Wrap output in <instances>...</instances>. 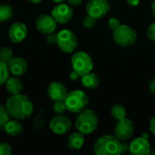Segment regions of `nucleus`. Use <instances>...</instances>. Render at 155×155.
Here are the masks:
<instances>
[{
    "instance_id": "f257e3e1",
    "label": "nucleus",
    "mask_w": 155,
    "mask_h": 155,
    "mask_svg": "<svg viewBox=\"0 0 155 155\" xmlns=\"http://www.w3.org/2000/svg\"><path fill=\"white\" fill-rule=\"evenodd\" d=\"M5 107L11 117L19 121L29 118L34 111L33 103L25 94H18L10 95L5 102Z\"/></svg>"
},
{
    "instance_id": "f03ea898",
    "label": "nucleus",
    "mask_w": 155,
    "mask_h": 155,
    "mask_svg": "<svg viewBox=\"0 0 155 155\" xmlns=\"http://www.w3.org/2000/svg\"><path fill=\"white\" fill-rule=\"evenodd\" d=\"M94 151L97 155L121 154V143L114 136L104 135L95 142Z\"/></svg>"
},
{
    "instance_id": "7ed1b4c3",
    "label": "nucleus",
    "mask_w": 155,
    "mask_h": 155,
    "mask_svg": "<svg viewBox=\"0 0 155 155\" xmlns=\"http://www.w3.org/2000/svg\"><path fill=\"white\" fill-rule=\"evenodd\" d=\"M98 125V116L91 109L80 112L75 119V127L84 134H90L95 131Z\"/></svg>"
},
{
    "instance_id": "20e7f679",
    "label": "nucleus",
    "mask_w": 155,
    "mask_h": 155,
    "mask_svg": "<svg viewBox=\"0 0 155 155\" xmlns=\"http://www.w3.org/2000/svg\"><path fill=\"white\" fill-rule=\"evenodd\" d=\"M66 109L74 114H79L84 110L88 104L89 99L87 94L80 90H74L68 93L64 100Z\"/></svg>"
},
{
    "instance_id": "39448f33",
    "label": "nucleus",
    "mask_w": 155,
    "mask_h": 155,
    "mask_svg": "<svg viewBox=\"0 0 155 155\" xmlns=\"http://www.w3.org/2000/svg\"><path fill=\"white\" fill-rule=\"evenodd\" d=\"M114 40L122 47L132 46L137 39L135 31L127 25H120L115 30H114Z\"/></svg>"
},
{
    "instance_id": "423d86ee",
    "label": "nucleus",
    "mask_w": 155,
    "mask_h": 155,
    "mask_svg": "<svg viewBox=\"0 0 155 155\" xmlns=\"http://www.w3.org/2000/svg\"><path fill=\"white\" fill-rule=\"evenodd\" d=\"M71 64L73 69L80 75H84L90 73L94 67L92 57L85 52L79 51L73 54L71 58Z\"/></svg>"
},
{
    "instance_id": "0eeeda50",
    "label": "nucleus",
    "mask_w": 155,
    "mask_h": 155,
    "mask_svg": "<svg viewBox=\"0 0 155 155\" xmlns=\"http://www.w3.org/2000/svg\"><path fill=\"white\" fill-rule=\"evenodd\" d=\"M56 44L63 52L71 54L77 47V39L71 30L63 29L57 34Z\"/></svg>"
},
{
    "instance_id": "6e6552de",
    "label": "nucleus",
    "mask_w": 155,
    "mask_h": 155,
    "mask_svg": "<svg viewBox=\"0 0 155 155\" xmlns=\"http://www.w3.org/2000/svg\"><path fill=\"white\" fill-rule=\"evenodd\" d=\"M110 10L108 0H89L86 5L87 15L99 19L104 16Z\"/></svg>"
},
{
    "instance_id": "1a4fd4ad",
    "label": "nucleus",
    "mask_w": 155,
    "mask_h": 155,
    "mask_svg": "<svg viewBox=\"0 0 155 155\" xmlns=\"http://www.w3.org/2000/svg\"><path fill=\"white\" fill-rule=\"evenodd\" d=\"M49 127L54 134L57 135H63L70 131L72 127V123L67 116L58 114L52 118L49 124Z\"/></svg>"
},
{
    "instance_id": "9d476101",
    "label": "nucleus",
    "mask_w": 155,
    "mask_h": 155,
    "mask_svg": "<svg viewBox=\"0 0 155 155\" xmlns=\"http://www.w3.org/2000/svg\"><path fill=\"white\" fill-rule=\"evenodd\" d=\"M51 15L54 17L56 23L65 24L72 19L74 15V10L69 5L60 3L53 8Z\"/></svg>"
},
{
    "instance_id": "9b49d317",
    "label": "nucleus",
    "mask_w": 155,
    "mask_h": 155,
    "mask_svg": "<svg viewBox=\"0 0 155 155\" xmlns=\"http://www.w3.org/2000/svg\"><path fill=\"white\" fill-rule=\"evenodd\" d=\"M134 131V124L131 120L126 117L117 121V124L114 127L115 137L119 140H127L129 139Z\"/></svg>"
},
{
    "instance_id": "f8f14e48",
    "label": "nucleus",
    "mask_w": 155,
    "mask_h": 155,
    "mask_svg": "<svg viewBox=\"0 0 155 155\" xmlns=\"http://www.w3.org/2000/svg\"><path fill=\"white\" fill-rule=\"evenodd\" d=\"M56 21L52 15L45 14L40 15L35 20L36 29L44 35L54 33L56 29Z\"/></svg>"
},
{
    "instance_id": "ddd939ff",
    "label": "nucleus",
    "mask_w": 155,
    "mask_h": 155,
    "mask_svg": "<svg viewBox=\"0 0 155 155\" xmlns=\"http://www.w3.org/2000/svg\"><path fill=\"white\" fill-rule=\"evenodd\" d=\"M27 35V27L22 22H15L14 23L9 30H8V36L11 42L18 44L23 42Z\"/></svg>"
},
{
    "instance_id": "4468645a",
    "label": "nucleus",
    "mask_w": 155,
    "mask_h": 155,
    "mask_svg": "<svg viewBox=\"0 0 155 155\" xmlns=\"http://www.w3.org/2000/svg\"><path fill=\"white\" fill-rule=\"evenodd\" d=\"M129 152L133 155L149 154L151 153V145L147 139L143 137H138L130 143Z\"/></svg>"
},
{
    "instance_id": "2eb2a0df",
    "label": "nucleus",
    "mask_w": 155,
    "mask_h": 155,
    "mask_svg": "<svg viewBox=\"0 0 155 155\" xmlns=\"http://www.w3.org/2000/svg\"><path fill=\"white\" fill-rule=\"evenodd\" d=\"M66 87L60 82H52L47 88V94L51 100L54 102L55 101H62L64 100L67 94Z\"/></svg>"
},
{
    "instance_id": "dca6fc26",
    "label": "nucleus",
    "mask_w": 155,
    "mask_h": 155,
    "mask_svg": "<svg viewBox=\"0 0 155 155\" xmlns=\"http://www.w3.org/2000/svg\"><path fill=\"white\" fill-rule=\"evenodd\" d=\"M9 72L15 76H21L25 74L28 69L26 61L22 57H13L12 60L7 64Z\"/></svg>"
},
{
    "instance_id": "f3484780",
    "label": "nucleus",
    "mask_w": 155,
    "mask_h": 155,
    "mask_svg": "<svg viewBox=\"0 0 155 155\" xmlns=\"http://www.w3.org/2000/svg\"><path fill=\"white\" fill-rule=\"evenodd\" d=\"M6 92L10 95H15L22 93L23 90V83L22 81L18 78V76H12L9 77L5 84Z\"/></svg>"
},
{
    "instance_id": "a211bd4d",
    "label": "nucleus",
    "mask_w": 155,
    "mask_h": 155,
    "mask_svg": "<svg viewBox=\"0 0 155 155\" xmlns=\"http://www.w3.org/2000/svg\"><path fill=\"white\" fill-rule=\"evenodd\" d=\"M5 132L6 133L7 135L12 136V137H15L18 136L22 134L24 128L22 124L19 122V120L15 119L14 120H9L4 126H3Z\"/></svg>"
},
{
    "instance_id": "6ab92c4d",
    "label": "nucleus",
    "mask_w": 155,
    "mask_h": 155,
    "mask_svg": "<svg viewBox=\"0 0 155 155\" xmlns=\"http://www.w3.org/2000/svg\"><path fill=\"white\" fill-rule=\"evenodd\" d=\"M84 143V134L80 132L73 133L67 138V146L72 150L81 149Z\"/></svg>"
},
{
    "instance_id": "aec40b11",
    "label": "nucleus",
    "mask_w": 155,
    "mask_h": 155,
    "mask_svg": "<svg viewBox=\"0 0 155 155\" xmlns=\"http://www.w3.org/2000/svg\"><path fill=\"white\" fill-rule=\"evenodd\" d=\"M99 83H100L99 77L94 73L90 72L81 76V84L86 88L94 89L99 85Z\"/></svg>"
},
{
    "instance_id": "412c9836",
    "label": "nucleus",
    "mask_w": 155,
    "mask_h": 155,
    "mask_svg": "<svg viewBox=\"0 0 155 155\" xmlns=\"http://www.w3.org/2000/svg\"><path fill=\"white\" fill-rule=\"evenodd\" d=\"M111 114L117 121L124 119L126 117V109L121 104H115L111 109Z\"/></svg>"
},
{
    "instance_id": "4be33fe9",
    "label": "nucleus",
    "mask_w": 155,
    "mask_h": 155,
    "mask_svg": "<svg viewBox=\"0 0 155 155\" xmlns=\"http://www.w3.org/2000/svg\"><path fill=\"white\" fill-rule=\"evenodd\" d=\"M13 15V9L10 5L2 4L0 5V22L9 20Z\"/></svg>"
},
{
    "instance_id": "5701e85b",
    "label": "nucleus",
    "mask_w": 155,
    "mask_h": 155,
    "mask_svg": "<svg viewBox=\"0 0 155 155\" xmlns=\"http://www.w3.org/2000/svg\"><path fill=\"white\" fill-rule=\"evenodd\" d=\"M9 74L10 72H9L7 64L0 60V86L4 85L6 83L7 79L10 77Z\"/></svg>"
},
{
    "instance_id": "b1692460",
    "label": "nucleus",
    "mask_w": 155,
    "mask_h": 155,
    "mask_svg": "<svg viewBox=\"0 0 155 155\" xmlns=\"http://www.w3.org/2000/svg\"><path fill=\"white\" fill-rule=\"evenodd\" d=\"M14 57L13 50L7 46H4L0 49V60L5 62V64H8L12 58Z\"/></svg>"
},
{
    "instance_id": "393cba45",
    "label": "nucleus",
    "mask_w": 155,
    "mask_h": 155,
    "mask_svg": "<svg viewBox=\"0 0 155 155\" xmlns=\"http://www.w3.org/2000/svg\"><path fill=\"white\" fill-rule=\"evenodd\" d=\"M10 120V114L5 106L0 104V127H3Z\"/></svg>"
},
{
    "instance_id": "a878e982",
    "label": "nucleus",
    "mask_w": 155,
    "mask_h": 155,
    "mask_svg": "<svg viewBox=\"0 0 155 155\" xmlns=\"http://www.w3.org/2000/svg\"><path fill=\"white\" fill-rule=\"evenodd\" d=\"M53 109H54V112L55 114H63L67 110L64 100H62V101H55L54 104Z\"/></svg>"
},
{
    "instance_id": "bb28decb",
    "label": "nucleus",
    "mask_w": 155,
    "mask_h": 155,
    "mask_svg": "<svg viewBox=\"0 0 155 155\" xmlns=\"http://www.w3.org/2000/svg\"><path fill=\"white\" fill-rule=\"evenodd\" d=\"M96 22V18L87 15L86 16H84V18L83 19V25L86 28H91L95 25Z\"/></svg>"
},
{
    "instance_id": "cd10ccee",
    "label": "nucleus",
    "mask_w": 155,
    "mask_h": 155,
    "mask_svg": "<svg viewBox=\"0 0 155 155\" xmlns=\"http://www.w3.org/2000/svg\"><path fill=\"white\" fill-rule=\"evenodd\" d=\"M12 148L6 143H0V155H11Z\"/></svg>"
},
{
    "instance_id": "c85d7f7f",
    "label": "nucleus",
    "mask_w": 155,
    "mask_h": 155,
    "mask_svg": "<svg viewBox=\"0 0 155 155\" xmlns=\"http://www.w3.org/2000/svg\"><path fill=\"white\" fill-rule=\"evenodd\" d=\"M146 34H147L148 38H149L151 41L155 42V22L154 23H153V24H151V25L148 26Z\"/></svg>"
},
{
    "instance_id": "c756f323",
    "label": "nucleus",
    "mask_w": 155,
    "mask_h": 155,
    "mask_svg": "<svg viewBox=\"0 0 155 155\" xmlns=\"http://www.w3.org/2000/svg\"><path fill=\"white\" fill-rule=\"evenodd\" d=\"M120 25H121V24H120V21H119V19L116 18V17H111V18L108 20V26H109L111 29H113V30H115Z\"/></svg>"
},
{
    "instance_id": "7c9ffc66",
    "label": "nucleus",
    "mask_w": 155,
    "mask_h": 155,
    "mask_svg": "<svg viewBox=\"0 0 155 155\" xmlns=\"http://www.w3.org/2000/svg\"><path fill=\"white\" fill-rule=\"evenodd\" d=\"M46 41H47L48 44H51V45L56 44V42H57V35H55V34H54V33L48 34V35H47Z\"/></svg>"
},
{
    "instance_id": "2f4dec72",
    "label": "nucleus",
    "mask_w": 155,
    "mask_h": 155,
    "mask_svg": "<svg viewBox=\"0 0 155 155\" xmlns=\"http://www.w3.org/2000/svg\"><path fill=\"white\" fill-rule=\"evenodd\" d=\"M149 89H150L151 93L155 95V78H153V79L150 82V84H149Z\"/></svg>"
},
{
    "instance_id": "473e14b6",
    "label": "nucleus",
    "mask_w": 155,
    "mask_h": 155,
    "mask_svg": "<svg viewBox=\"0 0 155 155\" xmlns=\"http://www.w3.org/2000/svg\"><path fill=\"white\" fill-rule=\"evenodd\" d=\"M150 131L152 132V134H153L155 135V116L152 118L150 122Z\"/></svg>"
},
{
    "instance_id": "72a5a7b5",
    "label": "nucleus",
    "mask_w": 155,
    "mask_h": 155,
    "mask_svg": "<svg viewBox=\"0 0 155 155\" xmlns=\"http://www.w3.org/2000/svg\"><path fill=\"white\" fill-rule=\"evenodd\" d=\"M79 74L74 70L73 72H71V74H70V75H69V77H70V79L72 80V81H75V80H77L78 78H79Z\"/></svg>"
},
{
    "instance_id": "f704fd0d",
    "label": "nucleus",
    "mask_w": 155,
    "mask_h": 155,
    "mask_svg": "<svg viewBox=\"0 0 155 155\" xmlns=\"http://www.w3.org/2000/svg\"><path fill=\"white\" fill-rule=\"evenodd\" d=\"M129 151V145L126 143H121V153H124Z\"/></svg>"
},
{
    "instance_id": "c9c22d12",
    "label": "nucleus",
    "mask_w": 155,
    "mask_h": 155,
    "mask_svg": "<svg viewBox=\"0 0 155 155\" xmlns=\"http://www.w3.org/2000/svg\"><path fill=\"white\" fill-rule=\"evenodd\" d=\"M67 2L70 5H79L83 0H67Z\"/></svg>"
},
{
    "instance_id": "e433bc0d",
    "label": "nucleus",
    "mask_w": 155,
    "mask_h": 155,
    "mask_svg": "<svg viewBox=\"0 0 155 155\" xmlns=\"http://www.w3.org/2000/svg\"><path fill=\"white\" fill-rule=\"evenodd\" d=\"M126 2H127L128 5H130L132 6H136V5H139L140 0H126Z\"/></svg>"
},
{
    "instance_id": "4c0bfd02",
    "label": "nucleus",
    "mask_w": 155,
    "mask_h": 155,
    "mask_svg": "<svg viewBox=\"0 0 155 155\" xmlns=\"http://www.w3.org/2000/svg\"><path fill=\"white\" fill-rule=\"evenodd\" d=\"M152 12H153V15L155 17V0L153 1V4H152Z\"/></svg>"
},
{
    "instance_id": "58836bf2",
    "label": "nucleus",
    "mask_w": 155,
    "mask_h": 155,
    "mask_svg": "<svg viewBox=\"0 0 155 155\" xmlns=\"http://www.w3.org/2000/svg\"><path fill=\"white\" fill-rule=\"evenodd\" d=\"M29 2H31V3H33V4H39V3H41L43 0H28Z\"/></svg>"
},
{
    "instance_id": "ea45409f",
    "label": "nucleus",
    "mask_w": 155,
    "mask_h": 155,
    "mask_svg": "<svg viewBox=\"0 0 155 155\" xmlns=\"http://www.w3.org/2000/svg\"><path fill=\"white\" fill-rule=\"evenodd\" d=\"M53 2H54V3H57V4H60V3H63V2H64V1H66V0H52Z\"/></svg>"
},
{
    "instance_id": "a19ab883",
    "label": "nucleus",
    "mask_w": 155,
    "mask_h": 155,
    "mask_svg": "<svg viewBox=\"0 0 155 155\" xmlns=\"http://www.w3.org/2000/svg\"><path fill=\"white\" fill-rule=\"evenodd\" d=\"M142 137H143V138H145V139H147L148 140V138H149V134H147V133H144L143 134V136Z\"/></svg>"
},
{
    "instance_id": "79ce46f5",
    "label": "nucleus",
    "mask_w": 155,
    "mask_h": 155,
    "mask_svg": "<svg viewBox=\"0 0 155 155\" xmlns=\"http://www.w3.org/2000/svg\"><path fill=\"white\" fill-rule=\"evenodd\" d=\"M150 153H151V154H153V155H155V150H154V151H153V152H151Z\"/></svg>"
}]
</instances>
